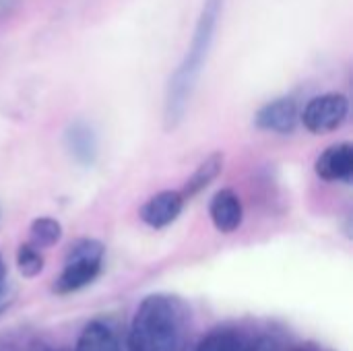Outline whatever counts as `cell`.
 <instances>
[{
  "mask_svg": "<svg viewBox=\"0 0 353 351\" xmlns=\"http://www.w3.org/2000/svg\"><path fill=\"white\" fill-rule=\"evenodd\" d=\"M188 306L174 294H151L139 304L128 333V351H184Z\"/></svg>",
  "mask_w": 353,
  "mask_h": 351,
  "instance_id": "obj_1",
  "label": "cell"
},
{
  "mask_svg": "<svg viewBox=\"0 0 353 351\" xmlns=\"http://www.w3.org/2000/svg\"><path fill=\"white\" fill-rule=\"evenodd\" d=\"M221 8H223V0H205L190 48H188L184 60L180 62L178 70L170 79L168 95H165V110H163V120H165L168 130L176 128L186 114L194 85L201 77V70H203L209 50L213 46Z\"/></svg>",
  "mask_w": 353,
  "mask_h": 351,
  "instance_id": "obj_2",
  "label": "cell"
},
{
  "mask_svg": "<svg viewBox=\"0 0 353 351\" xmlns=\"http://www.w3.org/2000/svg\"><path fill=\"white\" fill-rule=\"evenodd\" d=\"M103 254H105V248L99 240L85 238V240L74 242L66 254L64 269L54 283V292L62 296L74 294L87 288L89 283H93L101 271Z\"/></svg>",
  "mask_w": 353,
  "mask_h": 351,
  "instance_id": "obj_3",
  "label": "cell"
},
{
  "mask_svg": "<svg viewBox=\"0 0 353 351\" xmlns=\"http://www.w3.org/2000/svg\"><path fill=\"white\" fill-rule=\"evenodd\" d=\"M350 112V101L341 93H325L319 97H312L304 112H302V122L310 132H331L339 128Z\"/></svg>",
  "mask_w": 353,
  "mask_h": 351,
  "instance_id": "obj_4",
  "label": "cell"
},
{
  "mask_svg": "<svg viewBox=\"0 0 353 351\" xmlns=\"http://www.w3.org/2000/svg\"><path fill=\"white\" fill-rule=\"evenodd\" d=\"M298 120H300V112L292 97H277L265 103L254 116V124L261 130L279 132V134L294 132L298 126Z\"/></svg>",
  "mask_w": 353,
  "mask_h": 351,
  "instance_id": "obj_5",
  "label": "cell"
},
{
  "mask_svg": "<svg viewBox=\"0 0 353 351\" xmlns=\"http://www.w3.org/2000/svg\"><path fill=\"white\" fill-rule=\"evenodd\" d=\"M184 203H186V199L178 190L157 192L155 197H151L141 207V219L153 230L168 228L170 223H174L180 217V213L184 209Z\"/></svg>",
  "mask_w": 353,
  "mask_h": 351,
  "instance_id": "obj_6",
  "label": "cell"
},
{
  "mask_svg": "<svg viewBox=\"0 0 353 351\" xmlns=\"http://www.w3.org/2000/svg\"><path fill=\"white\" fill-rule=\"evenodd\" d=\"M209 215H211V221H213L217 232H221V234L236 232L244 219V209H242L240 197L230 188H221L211 199Z\"/></svg>",
  "mask_w": 353,
  "mask_h": 351,
  "instance_id": "obj_7",
  "label": "cell"
},
{
  "mask_svg": "<svg viewBox=\"0 0 353 351\" xmlns=\"http://www.w3.org/2000/svg\"><path fill=\"white\" fill-rule=\"evenodd\" d=\"M316 174L327 182H347L353 176V147L350 143H337L323 151L316 159Z\"/></svg>",
  "mask_w": 353,
  "mask_h": 351,
  "instance_id": "obj_8",
  "label": "cell"
},
{
  "mask_svg": "<svg viewBox=\"0 0 353 351\" xmlns=\"http://www.w3.org/2000/svg\"><path fill=\"white\" fill-rule=\"evenodd\" d=\"M66 147L72 157L83 166H93L97 157V139L85 122H74L66 130Z\"/></svg>",
  "mask_w": 353,
  "mask_h": 351,
  "instance_id": "obj_9",
  "label": "cell"
},
{
  "mask_svg": "<svg viewBox=\"0 0 353 351\" xmlns=\"http://www.w3.org/2000/svg\"><path fill=\"white\" fill-rule=\"evenodd\" d=\"M74 351H120V345L108 323L91 321L81 331Z\"/></svg>",
  "mask_w": 353,
  "mask_h": 351,
  "instance_id": "obj_10",
  "label": "cell"
},
{
  "mask_svg": "<svg viewBox=\"0 0 353 351\" xmlns=\"http://www.w3.org/2000/svg\"><path fill=\"white\" fill-rule=\"evenodd\" d=\"M221 170H223V153L215 151V153H211V155L196 168V172L190 176V180L186 182V186H184V190H182V197H184V199L196 197L201 190H205V188L221 174Z\"/></svg>",
  "mask_w": 353,
  "mask_h": 351,
  "instance_id": "obj_11",
  "label": "cell"
},
{
  "mask_svg": "<svg viewBox=\"0 0 353 351\" xmlns=\"http://www.w3.org/2000/svg\"><path fill=\"white\" fill-rule=\"evenodd\" d=\"M62 238V225L52 217H37L29 225V244L35 248H50Z\"/></svg>",
  "mask_w": 353,
  "mask_h": 351,
  "instance_id": "obj_12",
  "label": "cell"
},
{
  "mask_svg": "<svg viewBox=\"0 0 353 351\" xmlns=\"http://www.w3.org/2000/svg\"><path fill=\"white\" fill-rule=\"evenodd\" d=\"M246 345V341L242 339L240 333L232 331V329H219L213 331L211 335H207L196 351H242Z\"/></svg>",
  "mask_w": 353,
  "mask_h": 351,
  "instance_id": "obj_13",
  "label": "cell"
},
{
  "mask_svg": "<svg viewBox=\"0 0 353 351\" xmlns=\"http://www.w3.org/2000/svg\"><path fill=\"white\" fill-rule=\"evenodd\" d=\"M17 267L23 277H27V279L37 277L43 271V257H41L39 248L31 246L29 242L21 244L17 250Z\"/></svg>",
  "mask_w": 353,
  "mask_h": 351,
  "instance_id": "obj_14",
  "label": "cell"
},
{
  "mask_svg": "<svg viewBox=\"0 0 353 351\" xmlns=\"http://www.w3.org/2000/svg\"><path fill=\"white\" fill-rule=\"evenodd\" d=\"M242 351H279V343L273 337H259L252 343H246Z\"/></svg>",
  "mask_w": 353,
  "mask_h": 351,
  "instance_id": "obj_15",
  "label": "cell"
},
{
  "mask_svg": "<svg viewBox=\"0 0 353 351\" xmlns=\"http://www.w3.org/2000/svg\"><path fill=\"white\" fill-rule=\"evenodd\" d=\"M12 302H14V290L2 285L0 288V314H4L12 306Z\"/></svg>",
  "mask_w": 353,
  "mask_h": 351,
  "instance_id": "obj_16",
  "label": "cell"
},
{
  "mask_svg": "<svg viewBox=\"0 0 353 351\" xmlns=\"http://www.w3.org/2000/svg\"><path fill=\"white\" fill-rule=\"evenodd\" d=\"M4 279H6V265H4V261L0 257V288L4 285Z\"/></svg>",
  "mask_w": 353,
  "mask_h": 351,
  "instance_id": "obj_17",
  "label": "cell"
},
{
  "mask_svg": "<svg viewBox=\"0 0 353 351\" xmlns=\"http://www.w3.org/2000/svg\"><path fill=\"white\" fill-rule=\"evenodd\" d=\"M33 351H39V348H35V350H33Z\"/></svg>",
  "mask_w": 353,
  "mask_h": 351,
  "instance_id": "obj_18",
  "label": "cell"
},
{
  "mask_svg": "<svg viewBox=\"0 0 353 351\" xmlns=\"http://www.w3.org/2000/svg\"><path fill=\"white\" fill-rule=\"evenodd\" d=\"M39 351H48V350H41V348H39Z\"/></svg>",
  "mask_w": 353,
  "mask_h": 351,
  "instance_id": "obj_19",
  "label": "cell"
},
{
  "mask_svg": "<svg viewBox=\"0 0 353 351\" xmlns=\"http://www.w3.org/2000/svg\"><path fill=\"white\" fill-rule=\"evenodd\" d=\"M296 351H306V350H296Z\"/></svg>",
  "mask_w": 353,
  "mask_h": 351,
  "instance_id": "obj_20",
  "label": "cell"
}]
</instances>
